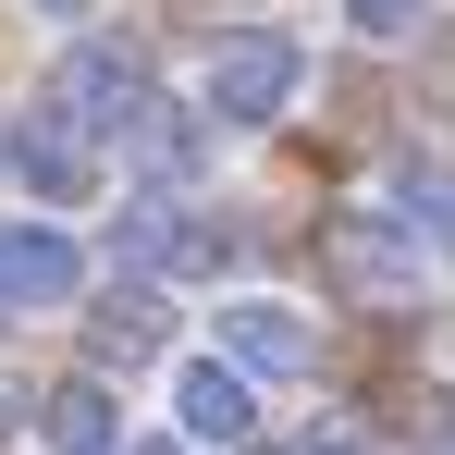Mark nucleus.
I'll return each instance as SVG.
<instances>
[{"label":"nucleus","mask_w":455,"mask_h":455,"mask_svg":"<svg viewBox=\"0 0 455 455\" xmlns=\"http://www.w3.org/2000/svg\"><path fill=\"white\" fill-rule=\"evenodd\" d=\"M307 86V50L283 25H234L222 50H210V124H283Z\"/></svg>","instance_id":"nucleus-1"},{"label":"nucleus","mask_w":455,"mask_h":455,"mask_svg":"<svg viewBox=\"0 0 455 455\" xmlns=\"http://www.w3.org/2000/svg\"><path fill=\"white\" fill-rule=\"evenodd\" d=\"M148 99V62L124 50V37H75L62 50V75H50V111L75 124V136H124V111Z\"/></svg>","instance_id":"nucleus-2"},{"label":"nucleus","mask_w":455,"mask_h":455,"mask_svg":"<svg viewBox=\"0 0 455 455\" xmlns=\"http://www.w3.org/2000/svg\"><path fill=\"white\" fill-rule=\"evenodd\" d=\"M86 283V246L62 222H0V307H62Z\"/></svg>","instance_id":"nucleus-3"},{"label":"nucleus","mask_w":455,"mask_h":455,"mask_svg":"<svg viewBox=\"0 0 455 455\" xmlns=\"http://www.w3.org/2000/svg\"><path fill=\"white\" fill-rule=\"evenodd\" d=\"M222 357H234L246 381H296L307 357H320V332H307L283 296H234V307H222Z\"/></svg>","instance_id":"nucleus-4"},{"label":"nucleus","mask_w":455,"mask_h":455,"mask_svg":"<svg viewBox=\"0 0 455 455\" xmlns=\"http://www.w3.org/2000/svg\"><path fill=\"white\" fill-rule=\"evenodd\" d=\"M172 431H185V443H246V431H259V394H246V370H234V357H197V370L172 381Z\"/></svg>","instance_id":"nucleus-5"},{"label":"nucleus","mask_w":455,"mask_h":455,"mask_svg":"<svg viewBox=\"0 0 455 455\" xmlns=\"http://www.w3.org/2000/svg\"><path fill=\"white\" fill-rule=\"evenodd\" d=\"M0 160H12V172H25V185H37L50 210H75L86 185H99V136H75L62 111H50V124H25V136H12Z\"/></svg>","instance_id":"nucleus-6"},{"label":"nucleus","mask_w":455,"mask_h":455,"mask_svg":"<svg viewBox=\"0 0 455 455\" xmlns=\"http://www.w3.org/2000/svg\"><path fill=\"white\" fill-rule=\"evenodd\" d=\"M124 259H136V271H222L234 234H210V222H185L172 197H148V210L124 222Z\"/></svg>","instance_id":"nucleus-7"},{"label":"nucleus","mask_w":455,"mask_h":455,"mask_svg":"<svg viewBox=\"0 0 455 455\" xmlns=\"http://www.w3.org/2000/svg\"><path fill=\"white\" fill-rule=\"evenodd\" d=\"M37 443H50V455H111V443H124V419H111L99 381H62V394L37 406Z\"/></svg>","instance_id":"nucleus-8"},{"label":"nucleus","mask_w":455,"mask_h":455,"mask_svg":"<svg viewBox=\"0 0 455 455\" xmlns=\"http://www.w3.org/2000/svg\"><path fill=\"white\" fill-rule=\"evenodd\" d=\"M86 345H99V370H136V357H160V296H148V283L99 296V320H86Z\"/></svg>","instance_id":"nucleus-9"},{"label":"nucleus","mask_w":455,"mask_h":455,"mask_svg":"<svg viewBox=\"0 0 455 455\" xmlns=\"http://www.w3.org/2000/svg\"><path fill=\"white\" fill-rule=\"evenodd\" d=\"M124 136H136L148 172H197V124H185V111H148V99H136V111H124Z\"/></svg>","instance_id":"nucleus-10"},{"label":"nucleus","mask_w":455,"mask_h":455,"mask_svg":"<svg viewBox=\"0 0 455 455\" xmlns=\"http://www.w3.org/2000/svg\"><path fill=\"white\" fill-rule=\"evenodd\" d=\"M345 271H357V283H406V246L381 222H345Z\"/></svg>","instance_id":"nucleus-11"},{"label":"nucleus","mask_w":455,"mask_h":455,"mask_svg":"<svg viewBox=\"0 0 455 455\" xmlns=\"http://www.w3.org/2000/svg\"><path fill=\"white\" fill-rule=\"evenodd\" d=\"M345 25H357V37H419L431 0H345Z\"/></svg>","instance_id":"nucleus-12"},{"label":"nucleus","mask_w":455,"mask_h":455,"mask_svg":"<svg viewBox=\"0 0 455 455\" xmlns=\"http://www.w3.org/2000/svg\"><path fill=\"white\" fill-rule=\"evenodd\" d=\"M406 210H419V222H431V246L455 259V185H406Z\"/></svg>","instance_id":"nucleus-13"},{"label":"nucleus","mask_w":455,"mask_h":455,"mask_svg":"<svg viewBox=\"0 0 455 455\" xmlns=\"http://www.w3.org/2000/svg\"><path fill=\"white\" fill-rule=\"evenodd\" d=\"M12 406H25V381H12V370H0V431H12Z\"/></svg>","instance_id":"nucleus-14"},{"label":"nucleus","mask_w":455,"mask_h":455,"mask_svg":"<svg viewBox=\"0 0 455 455\" xmlns=\"http://www.w3.org/2000/svg\"><path fill=\"white\" fill-rule=\"evenodd\" d=\"M111 455H185V443H111Z\"/></svg>","instance_id":"nucleus-15"},{"label":"nucleus","mask_w":455,"mask_h":455,"mask_svg":"<svg viewBox=\"0 0 455 455\" xmlns=\"http://www.w3.org/2000/svg\"><path fill=\"white\" fill-rule=\"evenodd\" d=\"M37 12H86V0H37Z\"/></svg>","instance_id":"nucleus-16"},{"label":"nucleus","mask_w":455,"mask_h":455,"mask_svg":"<svg viewBox=\"0 0 455 455\" xmlns=\"http://www.w3.org/2000/svg\"><path fill=\"white\" fill-rule=\"evenodd\" d=\"M234 455H259V443H234Z\"/></svg>","instance_id":"nucleus-17"},{"label":"nucleus","mask_w":455,"mask_h":455,"mask_svg":"<svg viewBox=\"0 0 455 455\" xmlns=\"http://www.w3.org/2000/svg\"><path fill=\"white\" fill-rule=\"evenodd\" d=\"M332 455H357V443H332Z\"/></svg>","instance_id":"nucleus-18"},{"label":"nucleus","mask_w":455,"mask_h":455,"mask_svg":"<svg viewBox=\"0 0 455 455\" xmlns=\"http://www.w3.org/2000/svg\"><path fill=\"white\" fill-rule=\"evenodd\" d=\"M0 148H12V136H0Z\"/></svg>","instance_id":"nucleus-19"}]
</instances>
